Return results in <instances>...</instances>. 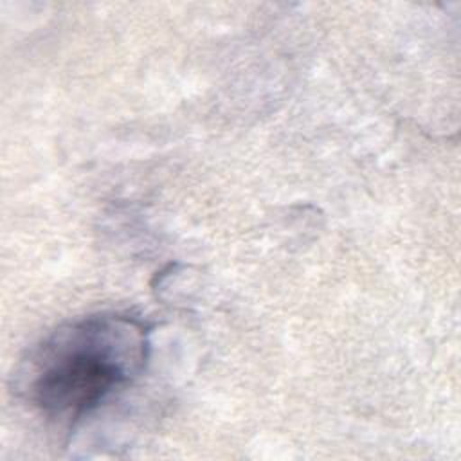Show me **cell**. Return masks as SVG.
<instances>
[{
    "instance_id": "cell-1",
    "label": "cell",
    "mask_w": 461,
    "mask_h": 461,
    "mask_svg": "<svg viewBox=\"0 0 461 461\" xmlns=\"http://www.w3.org/2000/svg\"><path fill=\"white\" fill-rule=\"evenodd\" d=\"M148 335L146 322L126 313L67 322L23 360L20 389L47 416L77 420L142 371Z\"/></svg>"
}]
</instances>
